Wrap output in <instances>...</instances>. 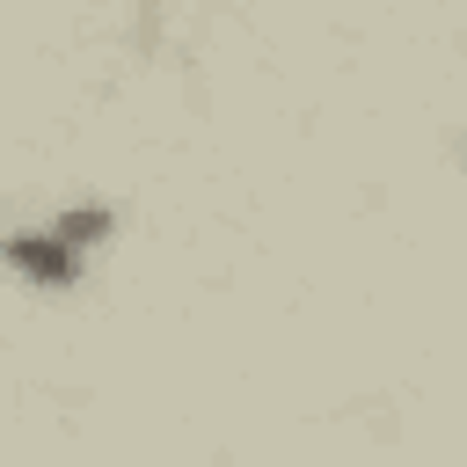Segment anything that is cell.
<instances>
[{
	"mask_svg": "<svg viewBox=\"0 0 467 467\" xmlns=\"http://www.w3.org/2000/svg\"><path fill=\"white\" fill-rule=\"evenodd\" d=\"M7 270H15L22 285H36V292H73V285H80V270H88V248H80V241H66V234L44 219V226L7 234Z\"/></svg>",
	"mask_w": 467,
	"mask_h": 467,
	"instance_id": "obj_1",
	"label": "cell"
}]
</instances>
